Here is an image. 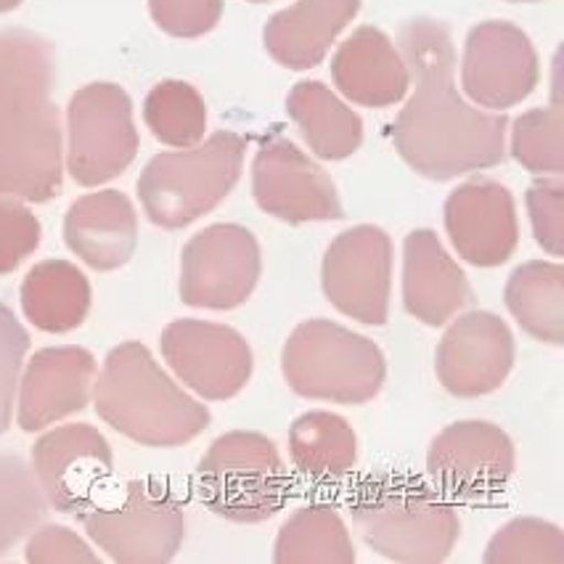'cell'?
<instances>
[{
    "label": "cell",
    "mask_w": 564,
    "mask_h": 564,
    "mask_svg": "<svg viewBox=\"0 0 564 564\" xmlns=\"http://www.w3.org/2000/svg\"><path fill=\"white\" fill-rule=\"evenodd\" d=\"M403 62L416 90L392 128L398 154L430 181H451L507 160L503 115L469 107L454 83L456 51L435 19H411L398 32Z\"/></svg>",
    "instance_id": "1"
},
{
    "label": "cell",
    "mask_w": 564,
    "mask_h": 564,
    "mask_svg": "<svg viewBox=\"0 0 564 564\" xmlns=\"http://www.w3.org/2000/svg\"><path fill=\"white\" fill-rule=\"evenodd\" d=\"M350 511L364 541L400 564L445 562L462 535L454 503L409 475L366 477L350 496Z\"/></svg>",
    "instance_id": "2"
},
{
    "label": "cell",
    "mask_w": 564,
    "mask_h": 564,
    "mask_svg": "<svg viewBox=\"0 0 564 564\" xmlns=\"http://www.w3.org/2000/svg\"><path fill=\"white\" fill-rule=\"evenodd\" d=\"M96 409L115 430L143 445H183L209 427V411L154 364L143 345L111 350L96 387Z\"/></svg>",
    "instance_id": "3"
},
{
    "label": "cell",
    "mask_w": 564,
    "mask_h": 564,
    "mask_svg": "<svg viewBox=\"0 0 564 564\" xmlns=\"http://www.w3.org/2000/svg\"><path fill=\"white\" fill-rule=\"evenodd\" d=\"M281 371L297 395L360 405L382 390L387 364L373 339L334 321L313 318L290 334Z\"/></svg>",
    "instance_id": "4"
},
{
    "label": "cell",
    "mask_w": 564,
    "mask_h": 564,
    "mask_svg": "<svg viewBox=\"0 0 564 564\" xmlns=\"http://www.w3.org/2000/svg\"><path fill=\"white\" fill-rule=\"evenodd\" d=\"M245 138L223 130L199 147L160 154L138 181L149 218L162 228H183L218 207L241 178Z\"/></svg>",
    "instance_id": "5"
},
{
    "label": "cell",
    "mask_w": 564,
    "mask_h": 564,
    "mask_svg": "<svg viewBox=\"0 0 564 564\" xmlns=\"http://www.w3.org/2000/svg\"><path fill=\"white\" fill-rule=\"evenodd\" d=\"M290 475L275 445L260 432H228L199 464V496L231 522H265L284 509Z\"/></svg>",
    "instance_id": "6"
},
{
    "label": "cell",
    "mask_w": 564,
    "mask_h": 564,
    "mask_svg": "<svg viewBox=\"0 0 564 564\" xmlns=\"http://www.w3.org/2000/svg\"><path fill=\"white\" fill-rule=\"evenodd\" d=\"M80 520L117 562H167L178 554L186 517L178 498L154 480H133L109 507H90Z\"/></svg>",
    "instance_id": "7"
},
{
    "label": "cell",
    "mask_w": 564,
    "mask_h": 564,
    "mask_svg": "<svg viewBox=\"0 0 564 564\" xmlns=\"http://www.w3.org/2000/svg\"><path fill=\"white\" fill-rule=\"evenodd\" d=\"M262 271L260 245L236 223L199 231L183 249L181 297L186 305L231 311L252 297Z\"/></svg>",
    "instance_id": "8"
},
{
    "label": "cell",
    "mask_w": 564,
    "mask_h": 564,
    "mask_svg": "<svg viewBox=\"0 0 564 564\" xmlns=\"http://www.w3.org/2000/svg\"><path fill=\"white\" fill-rule=\"evenodd\" d=\"M514 445L488 422H456L432 441L427 469L451 503L490 501L514 475Z\"/></svg>",
    "instance_id": "9"
},
{
    "label": "cell",
    "mask_w": 564,
    "mask_h": 564,
    "mask_svg": "<svg viewBox=\"0 0 564 564\" xmlns=\"http://www.w3.org/2000/svg\"><path fill=\"white\" fill-rule=\"evenodd\" d=\"M138 135L130 98L117 85L96 83L69 104V170L77 183L96 186L133 162Z\"/></svg>",
    "instance_id": "10"
},
{
    "label": "cell",
    "mask_w": 564,
    "mask_h": 564,
    "mask_svg": "<svg viewBox=\"0 0 564 564\" xmlns=\"http://www.w3.org/2000/svg\"><path fill=\"white\" fill-rule=\"evenodd\" d=\"M392 241L382 228L356 226L339 234L326 249V300L347 318L382 326L390 313Z\"/></svg>",
    "instance_id": "11"
},
{
    "label": "cell",
    "mask_w": 564,
    "mask_h": 564,
    "mask_svg": "<svg viewBox=\"0 0 564 564\" xmlns=\"http://www.w3.org/2000/svg\"><path fill=\"white\" fill-rule=\"evenodd\" d=\"M541 80L538 54L520 28L482 22L464 43L462 85L477 107L509 109L524 101Z\"/></svg>",
    "instance_id": "12"
},
{
    "label": "cell",
    "mask_w": 564,
    "mask_h": 564,
    "mask_svg": "<svg viewBox=\"0 0 564 564\" xmlns=\"http://www.w3.org/2000/svg\"><path fill=\"white\" fill-rule=\"evenodd\" d=\"M62 183L56 109L43 98L0 111V194L45 202Z\"/></svg>",
    "instance_id": "13"
},
{
    "label": "cell",
    "mask_w": 564,
    "mask_h": 564,
    "mask_svg": "<svg viewBox=\"0 0 564 564\" xmlns=\"http://www.w3.org/2000/svg\"><path fill=\"white\" fill-rule=\"evenodd\" d=\"M252 192L268 215L286 223L339 220L345 215L329 175L286 138H273L254 156Z\"/></svg>",
    "instance_id": "14"
},
{
    "label": "cell",
    "mask_w": 564,
    "mask_h": 564,
    "mask_svg": "<svg viewBox=\"0 0 564 564\" xmlns=\"http://www.w3.org/2000/svg\"><path fill=\"white\" fill-rule=\"evenodd\" d=\"M514 366V337L496 313L471 311L443 334L435 352L437 379L451 395L480 398L507 382Z\"/></svg>",
    "instance_id": "15"
},
{
    "label": "cell",
    "mask_w": 564,
    "mask_h": 564,
    "mask_svg": "<svg viewBox=\"0 0 564 564\" xmlns=\"http://www.w3.org/2000/svg\"><path fill=\"white\" fill-rule=\"evenodd\" d=\"M162 352L173 371L207 400H228L252 379V350L231 326L178 321L162 334Z\"/></svg>",
    "instance_id": "16"
},
{
    "label": "cell",
    "mask_w": 564,
    "mask_h": 564,
    "mask_svg": "<svg viewBox=\"0 0 564 564\" xmlns=\"http://www.w3.org/2000/svg\"><path fill=\"white\" fill-rule=\"evenodd\" d=\"M41 488L64 514H83L94 507L96 490L111 471V451L96 430L85 424L54 430L32 448Z\"/></svg>",
    "instance_id": "17"
},
{
    "label": "cell",
    "mask_w": 564,
    "mask_h": 564,
    "mask_svg": "<svg viewBox=\"0 0 564 564\" xmlns=\"http://www.w3.org/2000/svg\"><path fill=\"white\" fill-rule=\"evenodd\" d=\"M445 231L471 265H503L520 245V223L509 188L488 178L458 186L445 202Z\"/></svg>",
    "instance_id": "18"
},
{
    "label": "cell",
    "mask_w": 564,
    "mask_h": 564,
    "mask_svg": "<svg viewBox=\"0 0 564 564\" xmlns=\"http://www.w3.org/2000/svg\"><path fill=\"white\" fill-rule=\"evenodd\" d=\"M469 281L456 260L445 252L435 231L422 228L405 236L403 303L413 318L443 326L469 305Z\"/></svg>",
    "instance_id": "19"
},
{
    "label": "cell",
    "mask_w": 564,
    "mask_h": 564,
    "mask_svg": "<svg viewBox=\"0 0 564 564\" xmlns=\"http://www.w3.org/2000/svg\"><path fill=\"white\" fill-rule=\"evenodd\" d=\"M332 77L352 104L384 109L409 94L411 72L390 37L377 28H358L332 58Z\"/></svg>",
    "instance_id": "20"
},
{
    "label": "cell",
    "mask_w": 564,
    "mask_h": 564,
    "mask_svg": "<svg viewBox=\"0 0 564 564\" xmlns=\"http://www.w3.org/2000/svg\"><path fill=\"white\" fill-rule=\"evenodd\" d=\"M358 11L360 0H297L268 19L262 32L268 54L286 69L318 67Z\"/></svg>",
    "instance_id": "21"
},
{
    "label": "cell",
    "mask_w": 564,
    "mask_h": 564,
    "mask_svg": "<svg viewBox=\"0 0 564 564\" xmlns=\"http://www.w3.org/2000/svg\"><path fill=\"white\" fill-rule=\"evenodd\" d=\"M94 371V356L77 347L37 352L22 387V409H19L22 427L35 432L67 413L85 409Z\"/></svg>",
    "instance_id": "22"
},
{
    "label": "cell",
    "mask_w": 564,
    "mask_h": 564,
    "mask_svg": "<svg viewBox=\"0 0 564 564\" xmlns=\"http://www.w3.org/2000/svg\"><path fill=\"white\" fill-rule=\"evenodd\" d=\"M67 245L96 271H111L135 249V213L120 192L77 199L67 215Z\"/></svg>",
    "instance_id": "23"
},
{
    "label": "cell",
    "mask_w": 564,
    "mask_h": 564,
    "mask_svg": "<svg viewBox=\"0 0 564 564\" xmlns=\"http://www.w3.org/2000/svg\"><path fill=\"white\" fill-rule=\"evenodd\" d=\"M286 111L321 160H345L364 143V122L318 80H303L286 98Z\"/></svg>",
    "instance_id": "24"
},
{
    "label": "cell",
    "mask_w": 564,
    "mask_h": 564,
    "mask_svg": "<svg viewBox=\"0 0 564 564\" xmlns=\"http://www.w3.org/2000/svg\"><path fill=\"white\" fill-rule=\"evenodd\" d=\"M507 307L538 343L564 345V268L556 262H524L509 275Z\"/></svg>",
    "instance_id": "25"
},
{
    "label": "cell",
    "mask_w": 564,
    "mask_h": 564,
    "mask_svg": "<svg viewBox=\"0 0 564 564\" xmlns=\"http://www.w3.org/2000/svg\"><path fill=\"white\" fill-rule=\"evenodd\" d=\"M290 454L300 475L316 482L343 480L358 462L356 432L337 413L307 411L292 424Z\"/></svg>",
    "instance_id": "26"
},
{
    "label": "cell",
    "mask_w": 564,
    "mask_h": 564,
    "mask_svg": "<svg viewBox=\"0 0 564 564\" xmlns=\"http://www.w3.org/2000/svg\"><path fill=\"white\" fill-rule=\"evenodd\" d=\"M279 564H352L356 549L339 511L329 503L297 509L279 530L273 546Z\"/></svg>",
    "instance_id": "27"
},
{
    "label": "cell",
    "mask_w": 564,
    "mask_h": 564,
    "mask_svg": "<svg viewBox=\"0 0 564 564\" xmlns=\"http://www.w3.org/2000/svg\"><path fill=\"white\" fill-rule=\"evenodd\" d=\"M22 300L37 329L69 332L85 321L90 290L85 275L69 262H43L30 271Z\"/></svg>",
    "instance_id": "28"
},
{
    "label": "cell",
    "mask_w": 564,
    "mask_h": 564,
    "mask_svg": "<svg viewBox=\"0 0 564 564\" xmlns=\"http://www.w3.org/2000/svg\"><path fill=\"white\" fill-rule=\"evenodd\" d=\"M45 496L32 469L19 456L0 454V554L45 517Z\"/></svg>",
    "instance_id": "29"
},
{
    "label": "cell",
    "mask_w": 564,
    "mask_h": 564,
    "mask_svg": "<svg viewBox=\"0 0 564 564\" xmlns=\"http://www.w3.org/2000/svg\"><path fill=\"white\" fill-rule=\"evenodd\" d=\"M147 122L170 147H196L207 128V107L186 83H162L147 98Z\"/></svg>",
    "instance_id": "30"
},
{
    "label": "cell",
    "mask_w": 564,
    "mask_h": 564,
    "mask_svg": "<svg viewBox=\"0 0 564 564\" xmlns=\"http://www.w3.org/2000/svg\"><path fill=\"white\" fill-rule=\"evenodd\" d=\"M511 154L535 175L564 173V111L560 98L549 109H533L517 117Z\"/></svg>",
    "instance_id": "31"
},
{
    "label": "cell",
    "mask_w": 564,
    "mask_h": 564,
    "mask_svg": "<svg viewBox=\"0 0 564 564\" xmlns=\"http://www.w3.org/2000/svg\"><path fill=\"white\" fill-rule=\"evenodd\" d=\"M488 564H564V533L554 522L520 517L503 524L485 549Z\"/></svg>",
    "instance_id": "32"
},
{
    "label": "cell",
    "mask_w": 564,
    "mask_h": 564,
    "mask_svg": "<svg viewBox=\"0 0 564 564\" xmlns=\"http://www.w3.org/2000/svg\"><path fill=\"white\" fill-rule=\"evenodd\" d=\"M30 350V334L19 318L0 303V435L9 430L22 360Z\"/></svg>",
    "instance_id": "33"
},
{
    "label": "cell",
    "mask_w": 564,
    "mask_h": 564,
    "mask_svg": "<svg viewBox=\"0 0 564 564\" xmlns=\"http://www.w3.org/2000/svg\"><path fill=\"white\" fill-rule=\"evenodd\" d=\"M528 213L535 241L554 258L564 254V186L560 181H541L528 188Z\"/></svg>",
    "instance_id": "34"
},
{
    "label": "cell",
    "mask_w": 564,
    "mask_h": 564,
    "mask_svg": "<svg viewBox=\"0 0 564 564\" xmlns=\"http://www.w3.org/2000/svg\"><path fill=\"white\" fill-rule=\"evenodd\" d=\"M154 22L175 37H199L220 22L223 0H152Z\"/></svg>",
    "instance_id": "35"
},
{
    "label": "cell",
    "mask_w": 564,
    "mask_h": 564,
    "mask_svg": "<svg viewBox=\"0 0 564 564\" xmlns=\"http://www.w3.org/2000/svg\"><path fill=\"white\" fill-rule=\"evenodd\" d=\"M41 241V226L30 209L0 202V273H9Z\"/></svg>",
    "instance_id": "36"
},
{
    "label": "cell",
    "mask_w": 564,
    "mask_h": 564,
    "mask_svg": "<svg viewBox=\"0 0 564 564\" xmlns=\"http://www.w3.org/2000/svg\"><path fill=\"white\" fill-rule=\"evenodd\" d=\"M28 556L30 562H96V556L90 554L88 546H83V543L64 528H45L43 533H37L32 538Z\"/></svg>",
    "instance_id": "37"
},
{
    "label": "cell",
    "mask_w": 564,
    "mask_h": 564,
    "mask_svg": "<svg viewBox=\"0 0 564 564\" xmlns=\"http://www.w3.org/2000/svg\"><path fill=\"white\" fill-rule=\"evenodd\" d=\"M19 3H22V0H0V11H11V9H17Z\"/></svg>",
    "instance_id": "38"
},
{
    "label": "cell",
    "mask_w": 564,
    "mask_h": 564,
    "mask_svg": "<svg viewBox=\"0 0 564 564\" xmlns=\"http://www.w3.org/2000/svg\"><path fill=\"white\" fill-rule=\"evenodd\" d=\"M509 3H538V0H509Z\"/></svg>",
    "instance_id": "39"
},
{
    "label": "cell",
    "mask_w": 564,
    "mask_h": 564,
    "mask_svg": "<svg viewBox=\"0 0 564 564\" xmlns=\"http://www.w3.org/2000/svg\"><path fill=\"white\" fill-rule=\"evenodd\" d=\"M249 3H268V0H249Z\"/></svg>",
    "instance_id": "40"
}]
</instances>
